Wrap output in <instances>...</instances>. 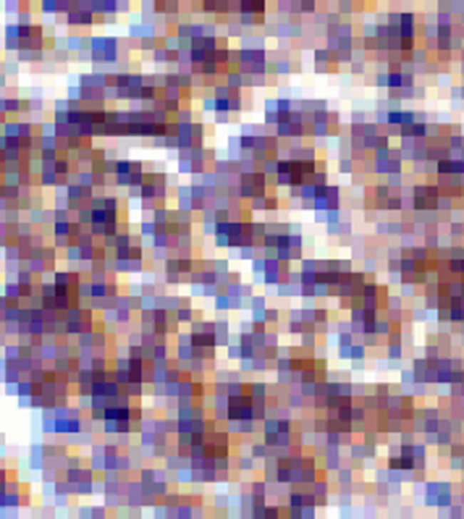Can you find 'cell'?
<instances>
[{"instance_id": "15", "label": "cell", "mask_w": 464, "mask_h": 519, "mask_svg": "<svg viewBox=\"0 0 464 519\" xmlns=\"http://www.w3.org/2000/svg\"><path fill=\"white\" fill-rule=\"evenodd\" d=\"M373 454V448L367 446V443H354V446H351V456H354V459H362V456H370Z\"/></svg>"}, {"instance_id": "19", "label": "cell", "mask_w": 464, "mask_h": 519, "mask_svg": "<svg viewBox=\"0 0 464 519\" xmlns=\"http://www.w3.org/2000/svg\"><path fill=\"white\" fill-rule=\"evenodd\" d=\"M341 3H344V0H341Z\"/></svg>"}, {"instance_id": "11", "label": "cell", "mask_w": 464, "mask_h": 519, "mask_svg": "<svg viewBox=\"0 0 464 519\" xmlns=\"http://www.w3.org/2000/svg\"><path fill=\"white\" fill-rule=\"evenodd\" d=\"M425 501L431 503V506L443 509V506H448V501H451V490H448V485H443V483H431L428 490H425Z\"/></svg>"}, {"instance_id": "10", "label": "cell", "mask_w": 464, "mask_h": 519, "mask_svg": "<svg viewBox=\"0 0 464 519\" xmlns=\"http://www.w3.org/2000/svg\"><path fill=\"white\" fill-rule=\"evenodd\" d=\"M412 202H415L417 210H433L440 205V192L435 187H415L412 192Z\"/></svg>"}, {"instance_id": "14", "label": "cell", "mask_w": 464, "mask_h": 519, "mask_svg": "<svg viewBox=\"0 0 464 519\" xmlns=\"http://www.w3.org/2000/svg\"><path fill=\"white\" fill-rule=\"evenodd\" d=\"M202 9L207 14H223L231 9V0H202Z\"/></svg>"}, {"instance_id": "12", "label": "cell", "mask_w": 464, "mask_h": 519, "mask_svg": "<svg viewBox=\"0 0 464 519\" xmlns=\"http://www.w3.org/2000/svg\"><path fill=\"white\" fill-rule=\"evenodd\" d=\"M82 0H40V11L42 14H68V11L73 9V6H79Z\"/></svg>"}, {"instance_id": "13", "label": "cell", "mask_w": 464, "mask_h": 519, "mask_svg": "<svg viewBox=\"0 0 464 519\" xmlns=\"http://www.w3.org/2000/svg\"><path fill=\"white\" fill-rule=\"evenodd\" d=\"M309 493H312V498H315V503L318 506H326L328 498H331V485H328L326 478H318L312 485H309Z\"/></svg>"}, {"instance_id": "4", "label": "cell", "mask_w": 464, "mask_h": 519, "mask_svg": "<svg viewBox=\"0 0 464 519\" xmlns=\"http://www.w3.org/2000/svg\"><path fill=\"white\" fill-rule=\"evenodd\" d=\"M139 195H142L145 207L158 210L155 205L165 202V197H168V179H165L163 173H147V179L142 181V187H139Z\"/></svg>"}, {"instance_id": "1", "label": "cell", "mask_w": 464, "mask_h": 519, "mask_svg": "<svg viewBox=\"0 0 464 519\" xmlns=\"http://www.w3.org/2000/svg\"><path fill=\"white\" fill-rule=\"evenodd\" d=\"M63 323H66V336L68 339H79L82 333L98 328V312L90 307V304H73L63 312Z\"/></svg>"}, {"instance_id": "18", "label": "cell", "mask_w": 464, "mask_h": 519, "mask_svg": "<svg viewBox=\"0 0 464 519\" xmlns=\"http://www.w3.org/2000/svg\"><path fill=\"white\" fill-rule=\"evenodd\" d=\"M205 519H228V517H218V514H212V517H205Z\"/></svg>"}, {"instance_id": "2", "label": "cell", "mask_w": 464, "mask_h": 519, "mask_svg": "<svg viewBox=\"0 0 464 519\" xmlns=\"http://www.w3.org/2000/svg\"><path fill=\"white\" fill-rule=\"evenodd\" d=\"M92 63L98 66H115L118 58H121V42L115 37H92L90 40V50H87Z\"/></svg>"}, {"instance_id": "7", "label": "cell", "mask_w": 464, "mask_h": 519, "mask_svg": "<svg viewBox=\"0 0 464 519\" xmlns=\"http://www.w3.org/2000/svg\"><path fill=\"white\" fill-rule=\"evenodd\" d=\"M339 205H341V189L326 184V187L318 189V195H315L309 207L318 212H331V210H339Z\"/></svg>"}, {"instance_id": "8", "label": "cell", "mask_w": 464, "mask_h": 519, "mask_svg": "<svg viewBox=\"0 0 464 519\" xmlns=\"http://www.w3.org/2000/svg\"><path fill=\"white\" fill-rule=\"evenodd\" d=\"M66 24L71 26V29H87V26H92L95 21H98V16H95V11L90 9V0H82L79 6H73L68 14H66Z\"/></svg>"}, {"instance_id": "9", "label": "cell", "mask_w": 464, "mask_h": 519, "mask_svg": "<svg viewBox=\"0 0 464 519\" xmlns=\"http://www.w3.org/2000/svg\"><path fill=\"white\" fill-rule=\"evenodd\" d=\"M207 158L210 155L205 153L202 147H197V150H184L179 158V168L184 173H202L205 165H207Z\"/></svg>"}, {"instance_id": "5", "label": "cell", "mask_w": 464, "mask_h": 519, "mask_svg": "<svg viewBox=\"0 0 464 519\" xmlns=\"http://www.w3.org/2000/svg\"><path fill=\"white\" fill-rule=\"evenodd\" d=\"M147 179V170L142 163L137 160H115L113 168V181L118 187H142V181Z\"/></svg>"}, {"instance_id": "6", "label": "cell", "mask_w": 464, "mask_h": 519, "mask_svg": "<svg viewBox=\"0 0 464 519\" xmlns=\"http://www.w3.org/2000/svg\"><path fill=\"white\" fill-rule=\"evenodd\" d=\"M237 192L244 200H260L268 192V179L262 170H247V173H239V184Z\"/></svg>"}, {"instance_id": "16", "label": "cell", "mask_w": 464, "mask_h": 519, "mask_svg": "<svg viewBox=\"0 0 464 519\" xmlns=\"http://www.w3.org/2000/svg\"><path fill=\"white\" fill-rule=\"evenodd\" d=\"M318 9V0H297V11H304V14H309V11Z\"/></svg>"}, {"instance_id": "3", "label": "cell", "mask_w": 464, "mask_h": 519, "mask_svg": "<svg viewBox=\"0 0 464 519\" xmlns=\"http://www.w3.org/2000/svg\"><path fill=\"white\" fill-rule=\"evenodd\" d=\"M315 511H318V503L309 490L294 488L286 493V514L292 519H315Z\"/></svg>"}, {"instance_id": "17", "label": "cell", "mask_w": 464, "mask_h": 519, "mask_svg": "<svg viewBox=\"0 0 464 519\" xmlns=\"http://www.w3.org/2000/svg\"><path fill=\"white\" fill-rule=\"evenodd\" d=\"M76 517H79V519H92V506H90V509H76Z\"/></svg>"}]
</instances>
